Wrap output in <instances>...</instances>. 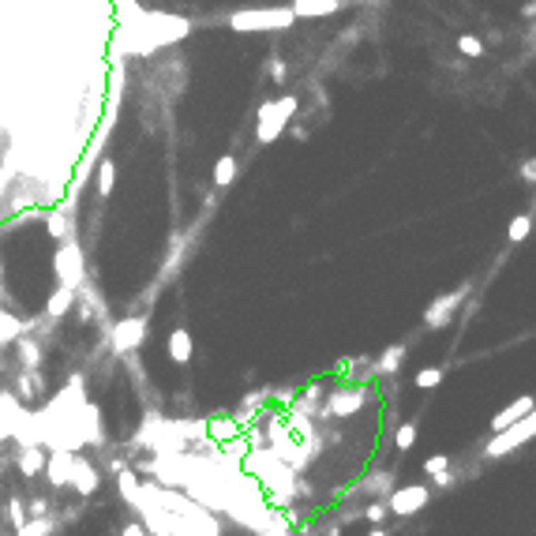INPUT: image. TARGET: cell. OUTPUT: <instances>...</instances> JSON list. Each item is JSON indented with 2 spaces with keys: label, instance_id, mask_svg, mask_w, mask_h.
Masks as SVG:
<instances>
[{
  "label": "cell",
  "instance_id": "obj_1",
  "mask_svg": "<svg viewBox=\"0 0 536 536\" xmlns=\"http://www.w3.org/2000/svg\"><path fill=\"white\" fill-rule=\"evenodd\" d=\"M293 8H244L229 16V27L237 34H259V30H285L293 27Z\"/></svg>",
  "mask_w": 536,
  "mask_h": 536
},
{
  "label": "cell",
  "instance_id": "obj_2",
  "mask_svg": "<svg viewBox=\"0 0 536 536\" xmlns=\"http://www.w3.org/2000/svg\"><path fill=\"white\" fill-rule=\"evenodd\" d=\"M293 113H296V94H281L278 101H263L259 106V128H255L259 147H270L285 132V124L293 121Z\"/></svg>",
  "mask_w": 536,
  "mask_h": 536
},
{
  "label": "cell",
  "instance_id": "obj_3",
  "mask_svg": "<svg viewBox=\"0 0 536 536\" xmlns=\"http://www.w3.org/2000/svg\"><path fill=\"white\" fill-rule=\"evenodd\" d=\"M53 274L64 289H83L86 285V259H83V247L75 237L60 240L57 255H53Z\"/></svg>",
  "mask_w": 536,
  "mask_h": 536
},
{
  "label": "cell",
  "instance_id": "obj_4",
  "mask_svg": "<svg viewBox=\"0 0 536 536\" xmlns=\"http://www.w3.org/2000/svg\"><path fill=\"white\" fill-rule=\"evenodd\" d=\"M536 435V405L521 416L518 424H510L506 431H495V439L484 447V457H503V454H514L518 447H525V442Z\"/></svg>",
  "mask_w": 536,
  "mask_h": 536
},
{
  "label": "cell",
  "instance_id": "obj_5",
  "mask_svg": "<svg viewBox=\"0 0 536 536\" xmlns=\"http://www.w3.org/2000/svg\"><path fill=\"white\" fill-rule=\"evenodd\" d=\"M383 503H386V510L394 518H413V514H420V510L431 503V488L428 484H401V488H394Z\"/></svg>",
  "mask_w": 536,
  "mask_h": 536
},
{
  "label": "cell",
  "instance_id": "obj_6",
  "mask_svg": "<svg viewBox=\"0 0 536 536\" xmlns=\"http://www.w3.org/2000/svg\"><path fill=\"white\" fill-rule=\"evenodd\" d=\"M147 316H124L121 323H113L109 330V345L116 357H128V352H135L143 345V337H147Z\"/></svg>",
  "mask_w": 536,
  "mask_h": 536
},
{
  "label": "cell",
  "instance_id": "obj_7",
  "mask_svg": "<svg viewBox=\"0 0 536 536\" xmlns=\"http://www.w3.org/2000/svg\"><path fill=\"white\" fill-rule=\"evenodd\" d=\"M473 293V285H462V289H454V293H442V296H435L431 304L424 308V326L428 330H442V326H450V319H454V311L465 304V296Z\"/></svg>",
  "mask_w": 536,
  "mask_h": 536
},
{
  "label": "cell",
  "instance_id": "obj_8",
  "mask_svg": "<svg viewBox=\"0 0 536 536\" xmlns=\"http://www.w3.org/2000/svg\"><path fill=\"white\" fill-rule=\"evenodd\" d=\"M372 401V390L364 386H349V390H334V394H326L323 409H319V420H330V416H352L357 409Z\"/></svg>",
  "mask_w": 536,
  "mask_h": 536
},
{
  "label": "cell",
  "instance_id": "obj_9",
  "mask_svg": "<svg viewBox=\"0 0 536 536\" xmlns=\"http://www.w3.org/2000/svg\"><path fill=\"white\" fill-rule=\"evenodd\" d=\"M72 462H75V450L53 447V454L45 457V480L53 484V488H68L72 484Z\"/></svg>",
  "mask_w": 536,
  "mask_h": 536
},
{
  "label": "cell",
  "instance_id": "obj_10",
  "mask_svg": "<svg viewBox=\"0 0 536 536\" xmlns=\"http://www.w3.org/2000/svg\"><path fill=\"white\" fill-rule=\"evenodd\" d=\"M68 488H75L79 495H94V491L101 488V473L90 465V457L75 454V462H72V484H68Z\"/></svg>",
  "mask_w": 536,
  "mask_h": 536
},
{
  "label": "cell",
  "instance_id": "obj_11",
  "mask_svg": "<svg viewBox=\"0 0 536 536\" xmlns=\"http://www.w3.org/2000/svg\"><path fill=\"white\" fill-rule=\"evenodd\" d=\"M165 352H169V360H173V364H191V357H195V342H191V334L184 330V326H177V330L169 334Z\"/></svg>",
  "mask_w": 536,
  "mask_h": 536
},
{
  "label": "cell",
  "instance_id": "obj_12",
  "mask_svg": "<svg viewBox=\"0 0 536 536\" xmlns=\"http://www.w3.org/2000/svg\"><path fill=\"white\" fill-rule=\"evenodd\" d=\"M532 405H536V398H529V394H525V398H518V401H510L503 413H495V416H491V431H506L510 424H518L521 416H525V413L532 409Z\"/></svg>",
  "mask_w": 536,
  "mask_h": 536
},
{
  "label": "cell",
  "instance_id": "obj_13",
  "mask_svg": "<svg viewBox=\"0 0 536 536\" xmlns=\"http://www.w3.org/2000/svg\"><path fill=\"white\" fill-rule=\"evenodd\" d=\"M72 229H75L72 203H68V206H60V211H53V214H45V233H49L53 240H68V237H72Z\"/></svg>",
  "mask_w": 536,
  "mask_h": 536
},
{
  "label": "cell",
  "instance_id": "obj_14",
  "mask_svg": "<svg viewBox=\"0 0 536 536\" xmlns=\"http://www.w3.org/2000/svg\"><path fill=\"white\" fill-rule=\"evenodd\" d=\"M289 8L296 19H319V16H334L342 8V0H293Z\"/></svg>",
  "mask_w": 536,
  "mask_h": 536
},
{
  "label": "cell",
  "instance_id": "obj_15",
  "mask_svg": "<svg viewBox=\"0 0 536 536\" xmlns=\"http://www.w3.org/2000/svg\"><path fill=\"white\" fill-rule=\"evenodd\" d=\"M30 326L23 323L16 311H8V308H0V345H16L23 334H27Z\"/></svg>",
  "mask_w": 536,
  "mask_h": 536
},
{
  "label": "cell",
  "instance_id": "obj_16",
  "mask_svg": "<svg viewBox=\"0 0 536 536\" xmlns=\"http://www.w3.org/2000/svg\"><path fill=\"white\" fill-rule=\"evenodd\" d=\"M75 300H79V289H64V285H57V293L45 300V319H60V316H68Z\"/></svg>",
  "mask_w": 536,
  "mask_h": 536
},
{
  "label": "cell",
  "instance_id": "obj_17",
  "mask_svg": "<svg viewBox=\"0 0 536 536\" xmlns=\"http://www.w3.org/2000/svg\"><path fill=\"white\" fill-rule=\"evenodd\" d=\"M405 352H409V345H405V342H398V345L383 349V352L375 357V375H398L401 360H405Z\"/></svg>",
  "mask_w": 536,
  "mask_h": 536
},
{
  "label": "cell",
  "instance_id": "obj_18",
  "mask_svg": "<svg viewBox=\"0 0 536 536\" xmlns=\"http://www.w3.org/2000/svg\"><path fill=\"white\" fill-rule=\"evenodd\" d=\"M45 450L42 447H23L19 450V473L27 476V480H34V476H42L45 473Z\"/></svg>",
  "mask_w": 536,
  "mask_h": 536
},
{
  "label": "cell",
  "instance_id": "obj_19",
  "mask_svg": "<svg viewBox=\"0 0 536 536\" xmlns=\"http://www.w3.org/2000/svg\"><path fill=\"white\" fill-rule=\"evenodd\" d=\"M323 401H326V394H323V386L316 383V386H308L300 398H293V413H304V416H311V420H319Z\"/></svg>",
  "mask_w": 536,
  "mask_h": 536
},
{
  "label": "cell",
  "instance_id": "obj_20",
  "mask_svg": "<svg viewBox=\"0 0 536 536\" xmlns=\"http://www.w3.org/2000/svg\"><path fill=\"white\" fill-rule=\"evenodd\" d=\"M360 488L368 491V495H375V499H386V495L394 491V473H390V469H379V473L360 480Z\"/></svg>",
  "mask_w": 536,
  "mask_h": 536
},
{
  "label": "cell",
  "instance_id": "obj_21",
  "mask_svg": "<svg viewBox=\"0 0 536 536\" xmlns=\"http://www.w3.org/2000/svg\"><path fill=\"white\" fill-rule=\"evenodd\" d=\"M16 349H19L23 372H38V368H42V345H38V342H30V337H19Z\"/></svg>",
  "mask_w": 536,
  "mask_h": 536
},
{
  "label": "cell",
  "instance_id": "obj_22",
  "mask_svg": "<svg viewBox=\"0 0 536 536\" xmlns=\"http://www.w3.org/2000/svg\"><path fill=\"white\" fill-rule=\"evenodd\" d=\"M206 431H211L214 442H229L240 435V424L233 420V416H221V420H206Z\"/></svg>",
  "mask_w": 536,
  "mask_h": 536
},
{
  "label": "cell",
  "instance_id": "obj_23",
  "mask_svg": "<svg viewBox=\"0 0 536 536\" xmlns=\"http://www.w3.org/2000/svg\"><path fill=\"white\" fill-rule=\"evenodd\" d=\"M233 177H237V158H233V154H221L218 165H214V188H229Z\"/></svg>",
  "mask_w": 536,
  "mask_h": 536
},
{
  "label": "cell",
  "instance_id": "obj_24",
  "mask_svg": "<svg viewBox=\"0 0 536 536\" xmlns=\"http://www.w3.org/2000/svg\"><path fill=\"white\" fill-rule=\"evenodd\" d=\"M532 233V214H514V221L506 225V240L510 244H521Z\"/></svg>",
  "mask_w": 536,
  "mask_h": 536
},
{
  "label": "cell",
  "instance_id": "obj_25",
  "mask_svg": "<svg viewBox=\"0 0 536 536\" xmlns=\"http://www.w3.org/2000/svg\"><path fill=\"white\" fill-rule=\"evenodd\" d=\"M113 188H116V165L106 158L98 165V195L106 199V195H113Z\"/></svg>",
  "mask_w": 536,
  "mask_h": 536
},
{
  "label": "cell",
  "instance_id": "obj_26",
  "mask_svg": "<svg viewBox=\"0 0 536 536\" xmlns=\"http://www.w3.org/2000/svg\"><path fill=\"white\" fill-rule=\"evenodd\" d=\"M19 536H49L53 532V518L49 514H42V518H27V525L23 529H16Z\"/></svg>",
  "mask_w": 536,
  "mask_h": 536
},
{
  "label": "cell",
  "instance_id": "obj_27",
  "mask_svg": "<svg viewBox=\"0 0 536 536\" xmlns=\"http://www.w3.org/2000/svg\"><path fill=\"white\" fill-rule=\"evenodd\" d=\"M386 518H390V510H386L383 499H372L368 506H364V521H368V525H383Z\"/></svg>",
  "mask_w": 536,
  "mask_h": 536
},
{
  "label": "cell",
  "instance_id": "obj_28",
  "mask_svg": "<svg viewBox=\"0 0 536 536\" xmlns=\"http://www.w3.org/2000/svg\"><path fill=\"white\" fill-rule=\"evenodd\" d=\"M420 390H435L439 383H442V368H420L416 372V379H413Z\"/></svg>",
  "mask_w": 536,
  "mask_h": 536
},
{
  "label": "cell",
  "instance_id": "obj_29",
  "mask_svg": "<svg viewBox=\"0 0 536 536\" xmlns=\"http://www.w3.org/2000/svg\"><path fill=\"white\" fill-rule=\"evenodd\" d=\"M413 442H416V424H398L394 447H398V450H413Z\"/></svg>",
  "mask_w": 536,
  "mask_h": 536
},
{
  "label": "cell",
  "instance_id": "obj_30",
  "mask_svg": "<svg viewBox=\"0 0 536 536\" xmlns=\"http://www.w3.org/2000/svg\"><path fill=\"white\" fill-rule=\"evenodd\" d=\"M457 49H462L465 57H484V42L473 34H457Z\"/></svg>",
  "mask_w": 536,
  "mask_h": 536
},
{
  "label": "cell",
  "instance_id": "obj_31",
  "mask_svg": "<svg viewBox=\"0 0 536 536\" xmlns=\"http://www.w3.org/2000/svg\"><path fill=\"white\" fill-rule=\"evenodd\" d=\"M8 518H11V525H16V529L27 525V506H23V499H11L8 503Z\"/></svg>",
  "mask_w": 536,
  "mask_h": 536
},
{
  "label": "cell",
  "instance_id": "obj_32",
  "mask_svg": "<svg viewBox=\"0 0 536 536\" xmlns=\"http://www.w3.org/2000/svg\"><path fill=\"white\" fill-rule=\"evenodd\" d=\"M442 469H450V454H431L428 462H424V473H428V476L442 473Z\"/></svg>",
  "mask_w": 536,
  "mask_h": 536
},
{
  "label": "cell",
  "instance_id": "obj_33",
  "mask_svg": "<svg viewBox=\"0 0 536 536\" xmlns=\"http://www.w3.org/2000/svg\"><path fill=\"white\" fill-rule=\"evenodd\" d=\"M431 484H435V488H454V484H457V473H454V469H442V473L431 476Z\"/></svg>",
  "mask_w": 536,
  "mask_h": 536
},
{
  "label": "cell",
  "instance_id": "obj_34",
  "mask_svg": "<svg viewBox=\"0 0 536 536\" xmlns=\"http://www.w3.org/2000/svg\"><path fill=\"white\" fill-rule=\"evenodd\" d=\"M270 79L274 83H285V60L281 57H270Z\"/></svg>",
  "mask_w": 536,
  "mask_h": 536
},
{
  "label": "cell",
  "instance_id": "obj_35",
  "mask_svg": "<svg viewBox=\"0 0 536 536\" xmlns=\"http://www.w3.org/2000/svg\"><path fill=\"white\" fill-rule=\"evenodd\" d=\"M521 180H525V184H536V158H525V165H521Z\"/></svg>",
  "mask_w": 536,
  "mask_h": 536
},
{
  "label": "cell",
  "instance_id": "obj_36",
  "mask_svg": "<svg viewBox=\"0 0 536 536\" xmlns=\"http://www.w3.org/2000/svg\"><path fill=\"white\" fill-rule=\"evenodd\" d=\"M45 510H49V503H45V499H30V506H27V518H42Z\"/></svg>",
  "mask_w": 536,
  "mask_h": 536
},
{
  "label": "cell",
  "instance_id": "obj_37",
  "mask_svg": "<svg viewBox=\"0 0 536 536\" xmlns=\"http://www.w3.org/2000/svg\"><path fill=\"white\" fill-rule=\"evenodd\" d=\"M121 536H150L147 532V525H139V521H132V525H124V532Z\"/></svg>",
  "mask_w": 536,
  "mask_h": 536
},
{
  "label": "cell",
  "instance_id": "obj_38",
  "mask_svg": "<svg viewBox=\"0 0 536 536\" xmlns=\"http://www.w3.org/2000/svg\"><path fill=\"white\" fill-rule=\"evenodd\" d=\"M368 536H390V532H386V529H383V525H375V529H372V532H368Z\"/></svg>",
  "mask_w": 536,
  "mask_h": 536
},
{
  "label": "cell",
  "instance_id": "obj_39",
  "mask_svg": "<svg viewBox=\"0 0 536 536\" xmlns=\"http://www.w3.org/2000/svg\"><path fill=\"white\" fill-rule=\"evenodd\" d=\"M0 285H4V259H0Z\"/></svg>",
  "mask_w": 536,
  "mask_h": 536
}]
</instances>
